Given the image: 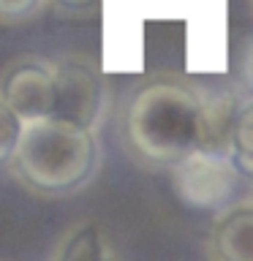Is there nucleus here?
I'll use <instances>...</instances> for the list:
<instances>
[{"mask_svg": "<svg viewBox=\"0 0 253 261\" xmlns=\"http://www.w3.org/2000/svg\"><path fill=\"white\" fill-rule=\"evenodd\" d=\"M65 16H90L104 6V0H49Z\"/></svg>", "mask_w": 253, "mask_h": 261, "instance_id": "obj_12", "label": "nucleus"}, {"mask_svg": "<svg viewBox=\"0 0 253 261\" xmlns=\"http://www.w3.org/2000/svg\"><path fill=\"white\" fill-rule=\"evenodd\" d=\"M177 199L193 210H223L240 185V171L226 152L196 150L169 169Z\"/></svg>", "mask_w": 253, "mask_h": 261, "instance_id": "obj_4", "label": "nucleus"}, {"mask_svg": "<svg viewBox=\"0 0 253 261\" xmlns=\"http://www.w3.org/2000/svg\"><path fill=\"white\" fill-rule=\"evenodd\" d=\"M24 134V120L6 101H0V169H8L19 150Z\"/></svg>", "mask_w": 253, "mask_h": 261, "instance_id": "obj_10", "label": "nucleus"}, {"mask_svg": "<svg viewBox=\"0 0 253 261\" xmlns=\"http://www.w3.org/2000/svg\"><path fill=\"white\" fill-rule=\"evenodd\" d=\"M240 95L180 73L134 87L120 109V139L144 169H171L196 150L226 152Z\"/></svg>", "mask_w": 253, "mask_h": 261, "instance_id": "obj_1", "label": "nucleus"}, {"mask_svg": "<svg viewBox=\"0 0 253 261\" xmlns=\"http://www.w3.org/2000/svg\"><path fill=\"white\" fill-rule=\"evenodd\" d=\"M49 0H0V24H22L44 11Z\"/></svg>", "mask_w": 253, "mask_h": 261, "instance_id": "obj_11", "label": "nucleus"}, {"mask_svg": "<svg viewBox=\"0 0 253 261\" xmlns=\"http://www.w3.org/2000/svg\"><path fill=\"white\" fill-rule=\"evenodd\" d=\"M8 169L36 196H71L95 179L101 142L95 130L55 117L28 122Z\"/></svg>", "mask_w": 253, "mask_h": 261, "instance_id": "obj_2", "label": "nucleus"}, {"mask_svg": "<svg viewBox=\"0 0 253 261\" xmlns=\"http://www.w3.org/2000/svg\"><path fill=\"white\" fill-rule=\"evenodd\" d=\"M185 60L191 73L229 68V0H183Z\"/></svg>", "mask_w": 253, "mask_h": 261, "instance_id": "obj_5", "label": "nucleus"}, {"mask_svg": "<svg viewBox=\"0 0 253 261\" xmlns=\"http://www.w3.org/2000/svg\"><path fill=\"white\" fill-rule=\"evenodd\" d=\"M49 261H120L112 240L93 220H82L57 242Z\"/></svg>", "mask_w": 253, "mask_h": 261, "instance_id": "obj_8", "label": "nucleus"}, {"mask_svg": "<svg viewBox=\"0 0 253 261\" xmlns=\"http://www.w3.org/2000/svg\"><path fill=\"white\" fill-rule=\"evenodd\" d=\"M207 261H253V196L218 210L207 234Z\"/></svg>", "mask_w": 253, "mask_h": 261, "instance_id": "obj_7", "label": "nucleus"}, {"mask_svg": "<svg viewBox=\"0 0 253 261\" xmlns=\"http://www.w3.org/2000/svg\"><path fill=\"white\" fill-rule=\"evenodd\" d=\"M52 65L57 82L55 120L98 130L106 117V109H109V87H106L98 65L82 55L60 57Z\"/></svg>", "mask_w": 253, "mask_h": 261, "instance_id": "obj_3", "label": "nucleus"}, {"mask_svg": "<svg viewBox=\"0 0 253 261\" xmlns=\"http://www.w3.org/2000/svg\"><path fill=\"white\" fill-rule=\"evenodd\" d=\"M0 101L28 122L55 117L57 106V82L55 65L41 57H19L0 76Z\"/></svg>", "mask_w": 253, "mask_h": 261, "instance_id": "obj_6", "label": "nucleus"}, {"mask_svg": "<svg viewBox=\"0 0 253 261\" xmlns=\"http://www.w3.org/2000/svg\"><path fill=\"white\" fill-rule=\"evenodd\" d=\"M229 158L240 171V179L253 185V93L240 95L229 139Z\"/></svg>", "mask_w": 253, "mask_h": 261, "instance_id": "obj_9", "label": "nucleus"}]
</instances>
